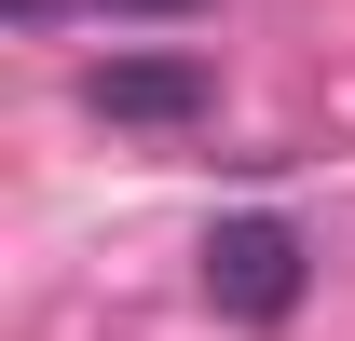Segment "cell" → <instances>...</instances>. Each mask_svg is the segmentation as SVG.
I'll return each mask as SVG.
<instances>
[{"instance_id":"3957f363","label":"cell","mask_w":355,"mask_h":341,"mask_svg":"<svg viewBox=\"0 0 355 341\" xmlns=\"http://www.w3.org/2000/svg\"><path fill=\"white\" fill-rule=\"evenodd\" d=\"M55 14H69V0H14V28H55Z\"/></svg>"},{"instance_id":"277c9868","label":"cell","mask_w":355,"mask_h":341,"mask_svg":"<svg viewBox=\"0 0 355 341\" xmlns=\"http://www.w3.org/2000/svg\"><path fill=\"white\" fill-rule=\"evenodd\" d=\"M110 14H191V0H110Z\"/></svg>"},{"instance_id":"6da1fadb","label":"cell","mask_w":355,"mask_h":341,"mask_svg":"<svg viewBox=\"0 0 355 341\" xmlns=\"http://www.w3.org/2000/svg\"><path fill=\"white\" fill-rule=\"evenodd\" d=\"M301 287H314V246L287 218H219V232H205V300H219L232 328H287Z\"/></svg>"},{"instance_id":"7a4b0ae2","label":"cell","mask_w":355,"mask_h":341,"mask_svg":"<svg viewBox=\"0 0 355 341\" xmlns=\"http://www.w3.org/2000/svg\"><path fill=\"white\" fill-rule=\"evenodd\" d=\"M83 110H96V123H137V137H178V123L219 110V69H205V55H96V69H83Z\"/></svg>"}]
</instances>
